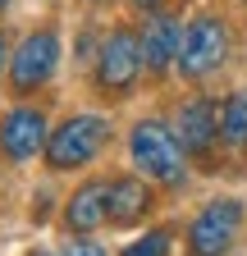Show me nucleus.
<instances>
[{
    "label": "nucleus",
    "mask_w": 247,
    "mask_h": 256,
    "mask_svg": "<svg viewBox=\"0 0 247 256\" xmlns=\"http://www.w3.org/2000/svg\"><path fill=\"white\" fill-rule=\"evenodd\" d=\"M128 151H133V165L156 178V183H183L188 178V165H183V146L174 138V128L160 124V119H142L128 138Z\"/></svg>",
    "instance_id": "1"
},
{
    "label": "nucleus",
    "mask_w": 247,
    "mask_h": 256,
    "mask_svg": "<svg viewBox=\"0 0 247 256\" xmlns=\"http://www.w3.org/2000/svg\"><path fill=\"white\" fill-rule=\"evenodd\" d=\"M5 5H10V0H0V10H5Z\"/></svg>",
    "instance_id": "18"
},
{
    "label": "nucleus",
    "mask_w": 247,
    "mask_h": 256,
    "mask_svg": "<svg viewBox=\"0 0 247 256\" xmlns=\"http://www.w3.org/2000/svg\"><path fill=\"white\" fill-rule=\"evenodd\" d=\"M220 138L234 146H247V87L220 106Z\"/></svg>",
    "instance_id": "12"
},
{
    "label": "nucleus",
    "mask_w": 247,
    "mask_h": 256,
    "mask_svg": "<svg viewBox=\"0 0 247 256\" xmlns=\"http://www.w3.org/2000/svg\"><path fill=\"white\" fill-rule=\"evenodd\" d=\"M170 238H174L170 229H151L124 247V256H170Z\"/></svg>",
    "instance_id": "13"
},
{
    "label": "nucleus",
    "mask_w": 247,
    "mask_h": 256,
    "mask_svg": "<svg viewBox=\"0 0 247 256\" xmlns=\"http://www.w3.org/2000/svg\"><path fill=\"white\" fill-rule=\"evenodd\" d=\"M32 256H50V252H32Z\"/></svg>",
    "instance_id": "17"
},
{
    "label": "nucleus",
    "mask_w": 247,
    "mask_h": 256,
    "mask_svg": "<svg viewBox=\"0 0 247 256\" xmlns=\"http://www.w3.org/2000/svg\"><path fill=\"white\" fill-rule=\"evenodd\" d=\"M224 55H229V28L215 14H202L183 28V42H178V74L183 78H192V82L210 78L224 64Z\"/></svg>",
    "instance_id": "4"
},
{
    "label": "nucleus",
    "mask_w": 247,
    "mask_h": 256,
    "mask_svg": "<svg viewBox=\"0 0 247 256\" xmlns=\"http://www.w3.org/2000/svg\"><path fill=\"white\" fill-rule=\"evenodd\" d=\"M106 138H110V124L101 114H74L60 128H50V138H46V165L50 170H82V165H92V160L101 156Z\"/></svg>",
    "instance_id": "2"
},
{
    "label": "nucleus",
    "mask_w": 247,
    "mask_h": 256,
    "mask_svg": "<svg viewBox=\"0 0 247 256\" xmlns=\"http://www.w3.org/2000/svg\"><path fill=\"white\" fill-rule=\"evenodd\" d=\"M46 114L37 106H14L5 119H0V156L23 165V160H32L37 151H46Z\"/></svg>",
    "instance_id": "7"
},
{
    "label": "nucleus",
    "mask_w": 247,
    "mask_h": 256,
    "mask_svg": "<svg viewBox=\"0 0 247 256\" xmlns=\"http://www.w3.org/2000/svg\"><path fill=\"white\" fill-rule=\"evenodd\" d=\"M242 220H247V206L238 197L206 202V210L188 224V256H224L242 234Z\"/></svg>",
    "instance_id": "3"
},
{
    "label": "nucleus",
    "mask_w": 247,
    "mask_h": 256,
    "mask_svg": "<svg viewBox=\"0 0 247 256\" xmlns=\"http://www.w3.org/2000/svg\"><path fill=\"white\" fill-rule=\"evenodd\" d=\"M174 138L183 151L192 156H206L220 138V106L206 101V96H192V101H183L178 114H174Z\"/></svg>",
    "instance_id": "8"
},
{
    "label": "nucleus",
    "mask_w": 247,
    "mask_h": 256,
    "mask_svg": "<svg viewBox=\"0 0 247 256\" xmlns=\"http://www.w3.org/2000/svg\"><path fill=\"white\" fill-rule=\"evenodd\" d=\"M133 5H138V10H156L160 0H133Z\"/></svg>",
    "instance_id": "15"
},
{
    "label": "nucleus",
    "mask_w": 247,
    "mask_h": 256,
    "mask_svg": "<svg viewBox=\"0 0 247 256\" xmlns=\"http://www.w3.org/2000/svg\"><path fill=\"white\" fill-rule=\"evenodd\" d=\"M5 60H10V55H5V37H0V69H5Z\"/></svg>",
    "instance_id": "16"
},
{
    "label": "nucleus",
    "mask_w": 247,
    "mask_h": 256,
    "mask_svg": "<svg viewBox=\"0 0 247 256\" xmlns=\"http://www.w3.org/2000/svg\"><path fill=\"white\" fill-rule=\"evenodd\" d=\"M110 224H138L151 210V188L142 178H110Z\"/></svg>",
    "instance_id": "11"
},
{
    "label": "nucleus",
    "mask_w": 247,
    "mask_h": 256,
    "mask_svg": "<svg viewBox=\"0 0 247 256\" xmlns=\"http://www.w3.org/2000/svg\"><path fill=\"white\" fill-rule=\"evenodd\" d=\"M106 202H110V183H82L74 197H69L64 224H69L74 234H92V229H101V224L110 220Z\"/></svg>",
    "instance_id": "10"
},
{
    "label": "nucleus",
    "mask_w": 247,
    "mask_h": 256,
    "mask_svg": "<svg viewBox=\"0 0 247 256\" xmlns=\"http://www.w3.org/2000/svg\"><path fill=\"white\" fill-rule=\"evenodd\" d=\"M138 74H142V46L128 28H114L101 42V55H96V82H101V92L124 96L138 82Z\"/></svg>",
    "instance_id": "6"
},
{
    "label": "nucleus",
    "mask_w": 247,
    "mask_h": 256,
    "mask_svg": "<svg viewBox=\"0 0 247 256\" xmlns=\"http://www.w3.org/2000/svg\"><path fill=\"white\" fill-rule=\"evenodd\" d=\"M178 42H183V28H178V18L174 14H151V23H146V32L138 37V46H142V64L151 74H165L170 64H178Z\"/></svg>",
    "instance_id": "9"
},
{
    "label": "nucleus",
    "mask_w": 247,
    "mask_h": 256,
    "mask_svg": "<svg viewBox=\"0 0 247 256\" xmlns=\"http://www.w3.org/2000/svg\"><path fill=\"white\" fill-rule=\"evenodd\" d=\"M64 256H106V247H101V242H92V238H78Z\"/></svg>",
    "instance_id": "14"
},
{
    "label": "nucleus",
    "mask_w": 247,
    "mask_h": 256,
    "mask_svg": "<svg viewBox=\"0 0 247 256\" xmlns=\"http://www.w3.org/2000/svg\"><path fill=\"white\" fill-rule=\"evenodd\" d=\"M55 64H60V37L50 28H37L18 42V50L10 55V82L14 92H37L42 82L55 78Z\"/></svg>",
    "instance_id": "5"
}]
</instances>
